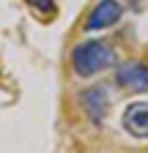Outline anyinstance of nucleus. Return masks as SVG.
Returning a JSON list of instances; mask_svg holds the SVG:
<instances>
[{
	"label": "nucleus",
	"instance_id": "3",
	"mask_svg": "<svg viewBox=\"0 0 148 153\" xmlns=\"http://www.w3.org/2000/svg\"><path fill=\"white\" fill-rule=\"evenodd\" d=\"M123 8L118 0H99L96 8L90 11L88 22H85V30H104V27H113L118 19H121Z\"/></svg>",
	"mask_w": 148,
	"mask_h": 153
},
{
	"label": "nucleus",
	"instance_id": "2",
	"mask_svg": "<svg viewBox=\"0 0 148 153\" xmlns=\"http://www.w3.org/2000/svg\"><path fill=\"white\" fill-rule=\"evenodd\" d=\"M115 79L126 90H148V66L140 60H126L118 66Z\"/></svg>",
	"mask_w": 148,
	"mask_h": 153
},
{
	"label": "nucleus",
	"instance_id": "6",
	"mask_svg": "<svg viewBox=\"0 0 148 153\" xmlns=\"http://www.w3.org/2000/svg\"><path fill=\"white\" fill-rule=\"evenodd\" d=\"M30 6H36L39 11H44V14H55V3L52 0H28Z\"/></svg>",
	"mask_w": 148,
	"mask_h": 153
},
{
	"label": "nucleus",
	"instance_id": "5",
	"mask_svg": "<svg viewBox=\"0 0 148 153\" xmlns=\"http://www.w3.org/2000/svg\"><path fill=\"white\" fill-rule=\"evenodd\" d=\"M82 107H85L88 118L93 120V123H102V120H104V115H107V107H110L104 88H93V90H85V93H82Z\"/></svg>",
	"mask_w": 148,
	"mask_h": 153
},
{
	"label": "nucleus",
	"instance_id": "4",
	"mask_svg": "<svg viewBox=\"0 0 148 153\" xmlns=\"http://www.w3.org/2000/svg\"><path fill=\"white\" fill-rule=\"evenodd\" d=\"M123 128L137 140H148V101H135L123 109Z\"/></svg>",
	"mask_w": 148,
	"mask_h": 153
},
{
	"label": "nucleus",
	"instance_id": "1",
	"mask_svg": "<svg viewBox=\"0 0 148 153\" xmlns=\"http://www.w3.org/2000/svg\"><path fill=\"white\" fill-rule=\"evenodd\" d=\"M118 63L115 49L107 41H82L71 52V66L80 76H96Z\"/></svg>",
	"mask_w": 148,
	"mask_h": 153
}]
</instances>
